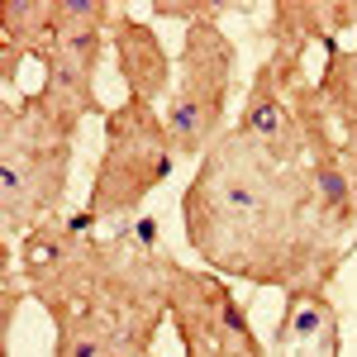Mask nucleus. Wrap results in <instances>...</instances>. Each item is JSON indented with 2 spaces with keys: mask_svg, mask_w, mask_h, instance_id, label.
I'll list each match as a JSON object with an SVG mask.
<instances>
[{
  "mask_svg": "<svg viewBox=\"0 0 357 357\" xmlns=\"http://www.w3.org/2000/svg\"><path fill=\"white\" fill-rule=\"evenodd\" d=\"M181 229L215 276H238L272 291L333 286L348 238L319 215L301 167H276L229 134L195 162L181 191Z\"/></svg>",
  "mask_w": 357,
  "mask_h": 357,
  "instance_id": "nucleus-1",
  "label": "nucleus"
},
{
  "mask_svg": "<svg viewBox=\"0 0 357 357\" xmlns=\"http://www.w3.org/2000/svg\"><path fill=\"white\" fill-rule=\"evenodd\" d=\"M72 148L77 134L62 129L38 91L0 110V224L5 243H20L29 229L62 215L72 186Z\"/></svg>",
  "mask_w": 357,
  "mask_h": 357,
  "instance_id": "nucleus-2",
  "label": "nucleus"
},
{
  "mask_svg": "<svg viewBox=\"0 0 357 357\" xmlns=\"http://www.w3.org/2000/svg\"><path fill=\"white\" fill-rule=\"evenodd\" d=\"M172 167H176V148H172V134H167L158 105L119 100L105 114V148H100L82 215L91 224L129 220L172 176Z\"/></svg>",
  "mask_w": 357,
  "mask_h": 357,
  "instance_id": "nucleus-3",
  "label": "nucleus"
},
{
  "mask_svg": "<svg viewBox=\"0 0 357 357\" xmlns=\"http://www.w3.org/2000/svg\"><path fill=\"white\" fill-rule=\"evenodd\" d=\"M234 38L220 24H191L181 33L176 86L167 96L162 124L176 158H205L229 134V91H234Z\"/></svg>",
  "mask_w": 357,
  "mask_h": 357,
  "instance_id": "nucleus-4",
  "label": "nucleus"
},
{
  "mask_svg": "<svg viewBox=\"0 0 357 357\" xmlns=\"http://www.w3.org/2000/svg\"><path fill=\"white\" fill-rule=\"evenodd\" d=\"M114 10L105 0H57V29L38 53L43 82L38 100L62 119L67 134H82V119H105V100L96 96V72L110 43Z\"/></svg>",
  "mask_w": 357,
  "mask_h": 357,
  "instance_id": "nucleus-5",
  "label": "nucleus"
},
{
  "mask_svg": "<svg viewBox=\"0 0 357 357\" xmlns=\"http://www.w3.org/2000/svg\"><path fill=\"white\" fill-rule=\"evenodd\" d=\"M172 329L181 338V357H267L257 329L224 276L172 267Z\"/></svg>",
  "mask_w": 357,
  "mask_h": 357,
  "instance_id": "nucleus-6",
  "label": "nucleus"
},
{
  "mask_svg": "<svg viewBox=\"0 0 357 357\" xmlns=\"http://www.w3.org/2000/svg\"><path fill=\"white\" fill-rule=\"evenodd\" d=\"M305 82H310L305 77V57L286 53V48H272L262 57L257 77L248 82L238 119L229 124L248 148H257L276 167L305 162V119H301V86Z\"/></svg>",
  "mask_w": 357,
  "mask_h": 357,
  "instance_id": "nucleus-7",
  "label": "nucleus"
},
{
  "mask_svg": "<svg viewBox=\"0 0 357 357\" xmlns=\"http://www.w3.org/2000/svg\"><path fill=\"white\" fill-rule=\"evenodd\" d=\"M110 53L119 67V82H124V100H143V105H158L172 96L176 86V62L162 48L158 29L143 24L129 10H114L110 20Z\"/></svg>",
  "mask_w": 357,
  "mask_h": 357,
  "instance_id": "nucleus-8",
  "label": "nucleus"
},
{
  "mask_svg": "<svg viewBox=\"0 0 357 357\" xmlns=\"http://www.w3.org/2000/svg\"><path fill=\"white\" fill-rule=\"evenodd\" d=\"M272 348L281 357H338V310H333L329 286L286 291Z\"/></svg>",
  "mask_w": 357,
  "mask_h": 357,
  "instance_id": "nucleus-9",
  "label": "nucleus"
},
{
  "mask_svg": "<svg viewBox=\"0 0 357 357\" xmlns=\"http://www.w3.org/2000/svg\"><path fill=\"white\" fill-rule=\"evenodd\" d=\"M338 33H357V0H272L267 38L272 48L301 53L310 43H329Z\"/></svg>",
  "mask_w": 357,
  "mask_h": 357,
  "instance_id": "nucleus-10",
  "label": "nucleus"
},
{
  "mask_svg": "<svg viewBox=\"0 0 357 357\" xmlns=\"http://www.w3.org/2000/svg\"><path fill=\"white\" fill-rule=\"evenodd\" d=\"M57 29V0H5L0 5V86H15L24 57H38Z\"/></svg>",
  "mask_w": 357,
  "mask_h": 357,
  "instance_id": "nucleus-11",
  "label": "nucleus"
},
{
  "mask_svg": "<svg viewBox=\"0 0 357 357\" xmlns=\"http://www.w3.org/2000/svg\"><path fill=\"white\" fill-rule=\"evenodd\" d=\"M314 86L329 105L333 134L343 143V153L357 162V43H333Z\"/></svg>",
  "mask_w": 357,
  "mask_h": 357,
  "instance_id": "nucleus-12",
  "label": "nucleus"
},
{
  "mask_svg": "<svg viewBox=\"0 0 357 357\" xmlns=\"http://www.w3.org/2000/svg\"><path fill=\"white\" fill-rule=\"evenodd\" d=\"M229 10H243V5H224V0H153V15L158 20H181V24H220Z\"/></svg>",
  "mask_w": 357,
  "mask_h": 357,
  "instance_id": "nucleus-13",
  "label": "nucleus"
},
{
  "mask_svg": "<svg viewBox=\"0 0 357 357\" xmlns=\"http://www.w3.org/2000/svg\"><path fill=\"white\" fill-rule=\"evenodd\" d=\"M143 357H158V353H143Z\"/></svg>",
  "mask_w": 357,
  "mask_h": 357,
  "instance_id": "nucleus-14",
  "label": "nucleus"
}]
</instances>
